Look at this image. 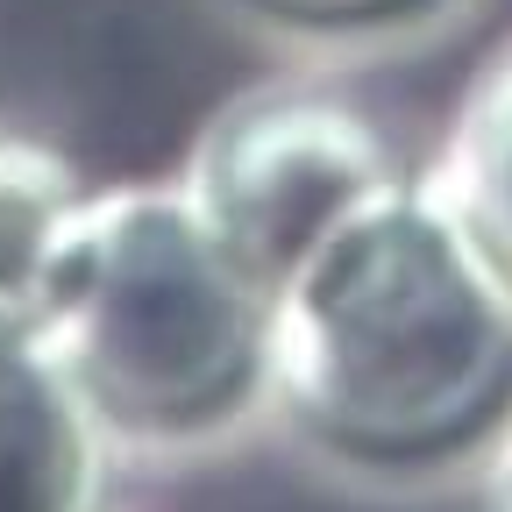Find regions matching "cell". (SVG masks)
I'll return each instance as SVG.
<instances>
[{"instance_id": "277c9868", "label": "cell", "mask_w": 512, "mask_h": 512, "mask_svg": "<svg viewBox=\"0 0 512 512\" xmlns=\"http://www.w3.org/2000/svg\"><path fill=\"white\" fill-rule=\"evenodd\" d=\"M121 448L36 342H0V512H114Z\"/></svg>"}, {"instance_id": "52a82bcc", "label": "cell", "mask_w": 512, "mask_h": 512, "mask_svg": "<svg viewBox=\"0 0 512 512\" xmlns=\"http://www.w3.org/2000/svg\"><path fill=\"white\" fill-rule=\"evenodd\" d=\"M256 15H271V22H292V29H384V22H399L413 8H427V0H249Z\"/></svg>"}, {"instance_id": "ba28073f", "label": "cell", "mask_w": 512, "mask_h": 512, "mask_svg": "<svg viewBox=\"0 0 512 512\" xmlns=\"http://www.w3.org/2000/svg\"><path fill=\"white\" fill-rule=\"evenodd\" d=\"M484 512H512V434L491 448V477H484Z\"/></svg>"}, {"instance_id": "3957f363", "label": "cell", "mask_w": 512, "mask_h": 512, "mask_svg": "<svg viewBox=\"0 0 512 512\" xmlns=\"http://www.w3.org/2000/svg\"><path fill=\"white\" fill-rule=\"evenodd\" d=\"M399 178L392 136L363 107L313 86H256L192 136L178 192L235 264L278 292L342 214Z\"/></svg>"}, {"instance_id": "6da1fadb", "label": "cell", "mask_w": 512, "mask_h": 512, "mask_svg": "<svg viewBox=\"0 0 512 512\" xmlns=\"http://www.w3.org/2000/svg\"><path fill=\"white\" fill-rule=\"evenodd\" d=\"M271 413L370 477L456 470L512 434V278L427 178L370 192L271 292Z\"/></svg>"}, {"instance_id": "5b68a950", "label": "cell", "mask_w": 512, "mask_h": 512, "mask_svg": "<svg viewBox=\"0 0 512 512\" xmlns=\"http://www.w3.org/2000/svg\"><path fill=\"white\" fill-rule=\"evenodd\" d=\"M86 192L72 157L0 121V342H36L50 256Z\"/></svg>"}, {"instance_id": "8992f818", "label": "cell", "mask_w": 512, "mask_h": 512, "mask_svg": "<svg viewBox=\"0 0 512 512\" xmlns=\"http://www.w3.org/2000/svg\"><path fill=\"white\" fill-rule=\"evenodd\" d=\"M456 221L498 256V271L512 278V36H498L448 114L441 164L427 171Z\"/></svg>"}, {"instance_id": "7a4b0ae2", "label": "cell", "mask_w": 512, "mask_h": 512, "mask_svg": "<svg viewBox=\"0 0 512 512\" xmlns=\"http://www.w3.org/2000/svg\"><path fill=\"white\" fill-rule=\"evenodd\" d=\"M36 349L128 456H192L271 406V292L178 178L86 192L64 221Z\"/></svg>"}]
</instances>
